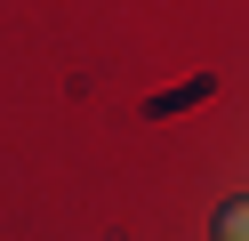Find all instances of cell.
<instances>
[{"label": "cell", "instance_id": "6da1fadb", "mask_svg": "<svg viewBox=\"0 0 249 241\" xmlns=\"http://www.w3.org/2000/svg\"><path fill=\"white\" fill-rule=\"evenodd\" d=\"M217 241H249V193L217 209Z\"/></svg>", "mask_w": 249, "mask_h": 241}]
</instances>
